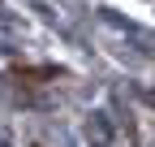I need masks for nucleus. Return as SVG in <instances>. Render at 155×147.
Instances as JSON below:
<instances>
[{"instance_id": "f257e3e1", "label": "nucleus", "mask_w": 155, "mask_h": 147, "mask_svg": "<svg viewBox=\"0 0 155 147\" xmlns=\"http://www.w3.org/2000/svg\"><path fill=\"white\" fill-rule=\"evenodd\" d=\"M52 74H56V69H17L13 78H52Z\"/></svg>"}]
</instances>
